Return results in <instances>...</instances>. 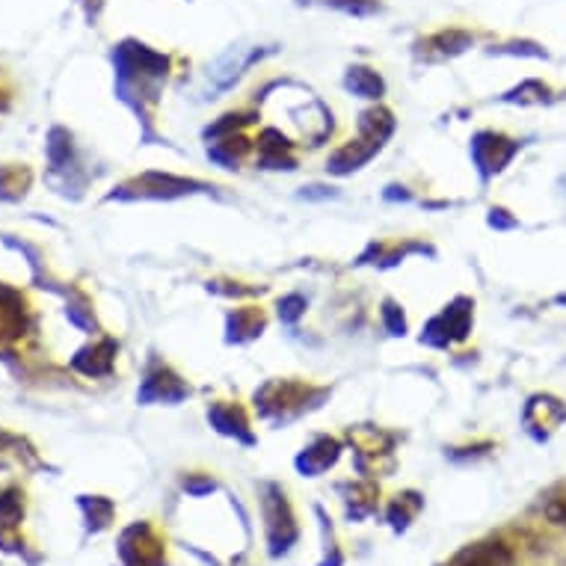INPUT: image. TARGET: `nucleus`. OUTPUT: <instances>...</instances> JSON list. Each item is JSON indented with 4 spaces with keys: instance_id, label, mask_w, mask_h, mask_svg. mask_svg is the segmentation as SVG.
Instances as JSON below:
<instances>
[{
    "instance_id": "f257e3e1",
    "label": "nucleus",
    "mask_w": 566,
    "mask_h": 566,
    "mask_svg": "<svg viewBox=\"0 0 566 566\" xmlns=\"http://www.w3.org/2000/svg\"><path fill=\"white\" fill-rule=\"evenodd\" d=\"M457 566H513V552L504 543H478L457 555Z\"/></svg>"
},
{
    "instance_id": "f03ea898",
    "label": "nucleus",
    "mask_w": 566,
    "mask_h": 566,
    "mask_svg": "<svg viewBox=\"0 0 566 566\" xmlns=\"http://www.w3.org/2000/svg\"><path fill=\"white\" fill-rule=\"evenodd\" d=\"M347 90L353 95H363V98H380L386 93V84H382V77L374 72V69H365V65H353L350 72H347Z\"/></svg>"
},
{
    "instance_id": "7ed1b4c3",
    "label": "nucleus",
    "mask_w": 566,
    "mask_h": 566,
    "mask_svg": "<svg viewBox=\"0 0 566 566\" xmlns=\"http://www.w3.org/2000/svg\"><path fill=\"white\" fill-rule=\"evenodd\" d=\"M433 45H439L442 54H460V51L472 45V36L463 33V30H446V33L433 36Z\"/></svg>"
},
{
    "instance_id": "20e7f679",
    "label": "nucleus",
    "mask_w": 566,
    "mask_h": 566,
    "mask_svg": "<svg viewBox=\"0 0 566 566\" xmlns=\"http://www.w3.org/2000/svg\"><path fill=\"white\" fill-rule=\"evenodd\" d=\"M329 7L342 12H353V15H371V12L380 10L377 0H326Z\"/></svg>"
},
{
    "instance_id": "39448f33",
    "label": "nucleus",
    "mask_w": 566,
    "mask_h": 566,
    "mask_svg": "<svg viewBox=\"0 0 566 566\" xmlns=\"http://www.w3.org/2000/svg\"><path fill=\"white\" fill-rule=\"evenodd\" d=\"M303 306H306V303H303L300 297L282 300V303H279V315H282V321H297L300 312H303Z\"/></svg>"
},
{
    "instance_id": "423d86ee",
    "label": "nucleus",
    "mask_w": 566,
    "mask_h": 566,
    "mask_svg": "<svg viewBox=\"0 0 566 566\" xmlns=\"http://www.w3.org/2000/svg\"><path fill=\"white\" fill-rule=\"evenodd\" d=\"M502 54H528V56H546V51L534 42H513V45H504L499 48Z\"/></svg>"
},
{
    "instance_id": "0eeeda50",
    "label": "nucleus",
    "mask_w": 566,
    "mask_h": 566,
    "mask_svg": "<svg viewBox=\"0 0 566 566\" xmlns=\"http://www.w3.org/2000/svg\"><path fill=\"white\" fill-rule=\"evenodd\" d=\"M548 520L555 522V525H560V528H566V504H548Z\"/></svg>"
},
{
    "instance_id": "6e6552de",
    "label": "nucleus",
    "mask_w": 566,
    "mask_h": 566,
    "mask_svg": "<svg viewBox=\"0 0 566 566\" xmlns=\"http://www.w3.org/2000/svg\"><path fill=\"white\" fill-rule=\"evenodd\" d=\"M386 321H389L391 333H395V335L403 333V317H398V312H395V306H386Z\"/></svg>"
},
{
    "instance_id": "1a4fd4ad",
    "label": "nucleus",
    "mask_w": 566,
    "mask_h": 566,
    "mask_svg": "<svg viewBox=\"0 0 566 566\" xmlns=\"http://www.w3.org/2000/svg\"><path fill=\"white\" fill-rule=\"evenodd\" d=\"M557 303H564V306H566V297H557Z\"/></svg>"
}]
</instances>
